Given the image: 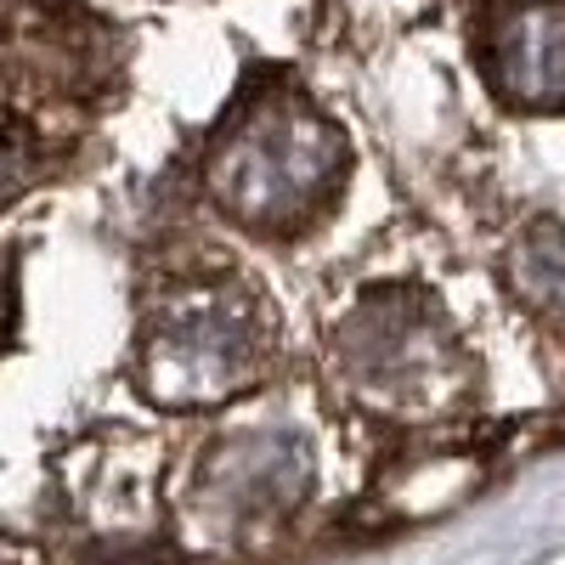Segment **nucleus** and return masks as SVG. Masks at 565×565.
I'll return each instance as SVG.
<instances>
[{"mask_svg": "<svg viewBox=\"0 0 565 565\" xmlns=\"http://www.w3.org/2000/svg\"><path fill=\"white\" fill-rule=\"evenodd\" d=\"M351 170L345 130L295 90H260L232 114L210 148V193L226 221L260 238L311 226Z\"/></svg>", "mask_w": 565, "mask_h": 565, "instance_id": "1", "label": "nucleus"}, {"mask_svg": "<svg viewBox=\"0 0 565 565\" xmlns=\"http://www.w3.org/2000/svg\"><path fill=\"white\" fill-rule=\"evenodd\" d=\"M266 356V306L232 282H193L164 295L141 322L136 380L159 407H210L255 385Z\"/></svg>", "mask_w": 565, "mask_h": 565, "instance_id": "2", "label": "nucleus"}, {"mask_svg": "<svg viewBox=\"0 0 565 565\" xmlns=\"http://www.w3.org/2000/svg\"><path fill=\"white\" fill-rule=\"evenodd\" d=\"M340 356L367 402L424 407L447 391L452 334L413 300H373L340 334Z\"/></svg>", "mask_w": 565, "mask_h": 565, "instance_id": "3", "label": "nucleus"}, {"mask_svg": "<svg viewBox=\"0 0 565 565\" xmlns=\"http://www.w3.org/2000/svg\"><path fill=\"white\" fill-rule=\"evenodd\" d=\"M311 476V458L295 436H255L215 452V463L199 481V521L215 526V537H238L255 526H271L282 509H295Z\"/></svg>", "mask_w": 565, "mask_h": 565, "instance_id": "4", "label": "nucleus"}, {"mask_svg": "<svg viewBox=\"0 0 565 565\" xmlns=\"http://www.w3.org/2000/svg\"><path fill=\"white\" fill-rule=\"evenodd\" d=\"M487 74L509 108L565 114V0H498L487 18Z\"/></svg>", "mask_w": 565, "mask_h": 565, "instance_id": "5", "label": "nucleus"}, {"mask_svg": "<svg viewBox=\"0 0 565 565\" xmlns=\"http://www.w3.org/2000/svg\"><path fill=\"white\" fill-rule=\"evenodd\" d=\"M503 282L521 300V311H532L543 328L565 334V226L554 221L526 226L503 260Z\"/></svg>", "mask_w": 565, "mask_h": 565, "instance_id": "6", "label": "nucleus"}, {"mask_svg": "<svg viewBox=\"0 0 565 565\" xmlns=\"http://www.w3.org/2000/svg\"><path fill=\"white\" fill-rule=\"evenodd\" d=\"M40 170V141H34V125L23 114H7L0 108V204L18 199L23 186L34 181Z\"/></svg>", "mask_w": 565, "mask_h": 565, "instance_id": "7", "label": "nucleus"}, {"mask_svg": "<svg viewBox=\"0 0 565 565\" xmlns=\"http://www.w3.org/2000/svg\"><path fill=\"white\" fill-rule=\"evenodd\" d=\"M12 317H18V266L12 255H0V340L12 334Z\"/></svg>", "mask_w": 565, "mask_h": 565, "instance_id": "8", "label": "nucleus"}]
</instances>
